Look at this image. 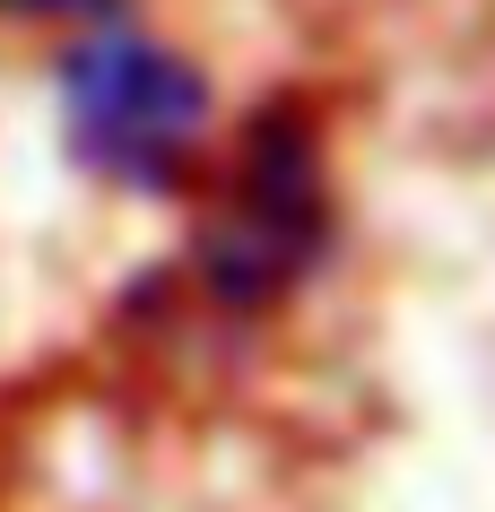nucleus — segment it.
<instances>
[{"label":"nucleus","instance_id":"f257e3e1","mask_svg":"<svg viewBox=\"0 0 495 512\" xmlns=\"http://www.w3.org/2000/svg\"><path fill=\"white\" fill-rule=\"evenodd\" d=\"M53 96H61V139H70V157H79L96 183L139 191V200L183 191L200 139H209V79H200L174 44L122 27V18H96V27L61 53Z\"/></svg>","mask_w":495,"mask_h":512},{"label":"nucleus","instance_id":"f03ea898","mask_svg":"<svg viewBox=\"0 0 495 512\" xmlns=\"http://www.w3.org/2000/svg\"><path fill=\"white\" fill-rule=\"evenodd\" d=\"M330 252V183H322V139L296 105L252 113L244 165L226 200L200 226V278L226 313H261L278 304L296 278L322 270Z\"/></svg>","mask_w":495,"mask_h":512},{"label":"nucleus","instance_id":"7ed1b4c3","mask_svg":"<svg viewBox=\"0 0 495 512\" xmlns=\"http://www.w3.org/2000/svg\"><path fill=\"white\" fill-rule=\"evenodd\" d=\"M0 9H35V18H53V9H79V18H105L113 0H0Z\"/></svg>","mask_w":495,"mask_h":512}]
</instances>
